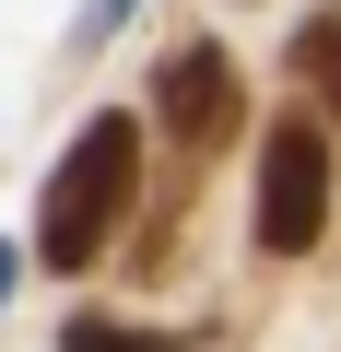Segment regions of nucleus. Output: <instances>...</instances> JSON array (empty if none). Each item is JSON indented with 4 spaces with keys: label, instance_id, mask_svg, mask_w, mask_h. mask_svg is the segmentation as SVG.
<instances>
[{
    "label": "nucleus",
    "instance_id": "f257e3e1",
    "mask_svg": "<svg viewBox=\"0 0 341 352\" xmlns=\"http://www.w3.org/2000/svg\"><path fill=\"white\" fill-rule=\"evenodd\" d=\"M130 118L106 106V118H83V141L59 153V176H48V200H36V258L48 270H83L106 235H118V212H130Z\"/></svg>",
    "mask_w": 341,
    "mask_h": 352
},
{
    "label": "nucleus",
    "instance_id": "f03ea898",
    "mask_svg": "<svg viewBox=\"0 0 341 352\" xmlns=\"http://www.w3.org/2000/svg\"><path fill=\"white\" fill-rule=\"evenodd\" d=\"M318 235H329V141H318V118H271V141H259V247L306 258Z\"/></svg>",
    "mask_w": 341,
    "mask_h": 352
},
{
    "label": "nucleus",
    "instance_id": "7ed1b4c3",
    "mask_svg": "<svg viewBox=\"0 0 341 352\" xmlns=\"http://www.w3.org/2000/svg\"><path fill=\"white\" fill-rule=\"evenodd\" d=\"M236 106H247V94H236V59H224V47H177L165 82H153V118L177 129V141H224Z\"/></svg>",
    "mask_w": 341,
    "mask_h": 352
},
{
    "label": "nucleus",
    "instance_id": "20e7f679",
    "mask_svg": "<svg viewBox=\"0 0 341 352\" xmlns=\"http://www.w3.org/2000/svg\"><path fill=\"white\" fill-rule=\"evenodd\" d=\"M294 82H306V94L341 118V12H318V24L294 36Z\"/></svg>",
    "mask_w": 341,
    "mask_h": 352
},
{
    "label": "nucleus",
    "instance_id": "39448f33",
    "mask_svg": "<svg viewBox=\"0 0 341 352\" xmlns=\"http://www.w3.org/2000/svg\"><path fill=\"white\" fill-rule=\"evenodd\" d=\"M71 352H177L165 329H130V317H71Z\"/></svg>",
    "mask_w": 341,
    "mask_h": 352
}]
</instances>
